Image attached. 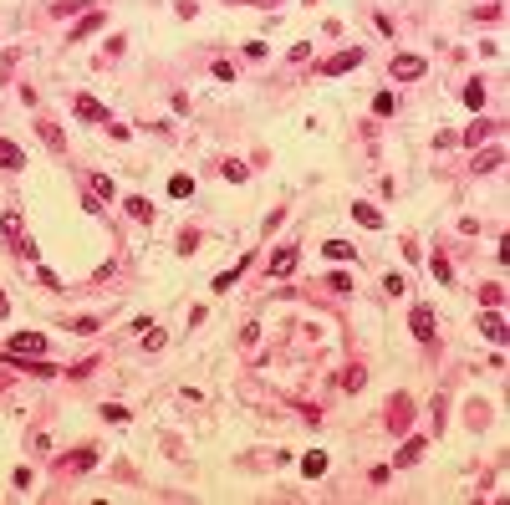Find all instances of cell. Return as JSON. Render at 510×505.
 Here are the masks:
<instances>
[{
  "label": "cell",
  "mask_w": 510,
  "mask_h": 505,
  "mask_svg": "<svg viewBox=\"0 0 510 505\" xmlns=\"http://www.w3.org/2000/svg\"><path fill=\"white\" fill-rule=\"evenodd\" d=\"M0 230H6V240H10V246H21V240H26V220H21V209H6V215H0Z\"/></svg>",
  "instance_id": "5b68a950"
},
{
  "label": "cell",
  "mask_w": 510,
  "mask_h": 505,
  "mask_svg": "<svg viewBox=\"0 0 510 505\" xmlns=\"http://www.w3.org/2000/svg\"><path fill=\"white\" fill-rule=\"evenodd\" d=\"M485 138H490V123H485V118H480V123H470V128H465V143H470V149H480V143H485Z\"/></svg>",
  "instance_id": "e0dca14e"
},
{
  "label": "cell",
  "mask_w": 510,
  "mask_h": 505,
  "mask_svg": "<svg viewBox=\"0 0 510 505\" xmlns=\"http://www.w3.org/2000/svg\"><path fill=\"white\" fill-rule=\"evenodd\" d=\"M352 215H357V225H368V230H383V209H373V204L357 199V204H352Z\"/></svg>",
  "instance_id": "30bf717a"
},
{
  "label": "cell",
  "mask_w": 510,
  "mask_h": 505,
  "mask_svg": "<svg viewBox=\"0 0 510 505\" xmlns=\"http://www.w3.org/2000/svg\"><path fill=\"white\" fill-rule=\"evenodd\" d=\"M36 276H41V286H46V291H61V276H57V271H46V266H41Z\"/></svg>",
  "instance_id": "f1b7e54d"
},
{
  "label": "cell",
  "mask_w": 510,
  "mask_h": 505,
  "mask_svg": "<svg viewBox=\"0 0 510 505\" xmlns=\"http://www.w3.org/2000/svg\"><path fill=\"white\" fill-rule=\"evenodd\" d=\"M10 312V301H6V291H0V317H6Z\"/></svg>",
  "instance_id": "1f68e13d"
},
{
  "label": "cell",
  "mask_w": 510,
  "mask_h": 505,
  "mask_svg": "<svg viewBox=\"0 0 510 505\" xmlns=\"http://www.w3.org/2000/svg\"><path fill=\"white\" fill-rule=\"evenodd\" d=\"M92 31H103V10H87V15H82V21L72 26V41H87Z\"/></svg>",
  "instance_id": "9c48e42d"
},
{
  "label": "cell",
  "mask_w": 510,
  "mask_h": 505,
  "mask_svg": "<svg viewBox=\"0 0 510 505\" xmlns=\"http://www.w3.org/2000/svg\"><path fill=\"white\" fill-rule=\"evenodd\" d=\"M480 296H485L490 306H500V301H505V286H485V291H480Z\"/></svg>",
  "instance_id": "f546056e"
},
{
  "label": "cell",
  "mask_w": 510,
  "mask_h": 505,
  "mask_svg": "<svg viewBox=\"0 0 510 505\" xmlns=\"http://www.w3.org/2000/svg\"><path fill=\"white\" fill-rule=\"evenodd\" d=\"M194 246H200V235H194V230L179 235V255H194Z\"/></svg>",
  "instance_id": "4316f807"
},
{
  "label": "cell",
  "mask_w": 510,
  "mask_h": 505,
  "mask_svg": "<svg viewBox=\"0 0 510 505\" xmlns=\"http://www.w3.org/2000/svg\"><path fill=\"white\" fill-rule=\"evenodd\" d=\"M128 215H133L138 225H153V204H148L143 194H133V199H128Z\"/></svg>",
  "instance_id": "7c38bea8"
},
{
  "label": "cell",
  "mask_w": 510,
  "mask_h": 505,
  "mask_svg": "<svg viewBox=\"0 0 510 505\" xmlns=\"http://www.w3.org/2000/svg\"><path fill=\"white\" fill-rule=\"evenodd\" d=\"M363 383H368V372H363V368H352L347 378H342V388H347V393H357V388H363Z\"/></svg>",
  "instance_id": "cb8c5ba5"
},
{
  "label": "cell",
  "mask_w": 510,
  "mask_h": 505,
  "mask_svg": "<svg viewBox=\"0 0 510 505\" xmlns=\"http://www.w3.org/2000/svg\"><path fill=\"white\" fill-rule=\"evenodd\" d=\"M465 107H474V112L485 107V82H470V87H465Z\"/></svg>",
  "instance_id": "44dd1931"
},
{
  "label": "cell",
  "mask_w": 510,
  "mask_h": 505,
  "mask_svg": "<svg viewBox=\"0 0 510 505\" xmlns=\"http://www.w3.org/2000/svg\"><path fill=\"white\" fill-rule=\"evenodd\" d=\"M260 6H276V0H260Z\"/></svg>",
  "instance_id": "d6a6232c"
},
{
  "label": "cell",
  "mask_w": 510,
  "mask_h": 505,
  "mask_svg": "<svg viewBox=\"0 0 510 505\" xmlns=\"http://www.w3.org/2000/svg\"><path fill=\"white\" fill-rule=\"evenodd\" d=\"M143 347H148V352H158V347H163V332L153 327V322H148V327H143Z\"/></svg>",
  "instance_id": "603a6c76"
},
{
  "label": "cell",
  "mask_w": 510,
  "mask_h": 505,
  "mask_svg": "<svg viewBox=\"0 0 510 505\" xmlns=\"http://www.w3.org/2000/svg\"><path fill=\"white\" fill-rule=\"evenodd\" d=\"M419 454H423V439H408L398 449V465H419Z\"/></svg>",
  "instance_id": "ffe728a7"
},
{
  "label": "cell",
  "mask_w": 510,
  "mask_h": 505,
  "mask_svg": "<svg viewBox=\"0 0 510 505\" xmlns=\"http://www.w3.org/2000/svg\"><path fill=\"white\" fill-rule=\"evenodd\" d=\"M429 271H434V281H439V286H449V281H454V266H449L444 255H434V260H429Z\"/></svg>",
  "instance_id": "2e32d148"
},
{
  "label": "cell",
  "mask_w": 510,
  "mask_h": 505,
  "mask_svg": "<svg viewBox=\"0 0 510 505\" xmlns=\"http://www.w3.org/2000/svg\"><path fill=\"white\" fill-rule=\"evenodd\" d=\"M0 169H26V153H21V143H10V138H0Z\"/></svg>",
  "instance_id": "ba28073f"
},
{
  "label": "cell",
  "mask_w": 510,
  "mask_h": 505,
  "mask_svg": "<svg viewBox=\"0 0 510 505\" xmlns=\"http://www.w3.org/2000/svg\"><path fill=\"white\" fill-rule=\"evenodd\" d=\"M266 271H271V281H276V276H291V271H296V246H281V250H271Z\"/></svg>",
  "instance_id": "277c9868"
},
{
  "label": "cell",
  "mask_w": 510,
  "mask_h": 505,
  "mask_svg": "<svg viewBox=\"0 0 510 505\" xmlns=\"http://www.w3.org/2000/svg\"><path fill=\"white\" fill-rule=\"evenodd\" d=\"M408 327H414V337H419V342H434V312H429V306H414Z\"/></svg>",
  "instance_id": "8992f818"
},
{
  "label": "cell",
  "mask_w": 510,
  "mask_h": 505,
  "mask_svg": "<svg viewBox=\"0 0 510 505\" xmlns=\"http://www.w3.org/2000/svg\"><path fill=\"white\" fill-rule=\"evenodd\" d=\"M240 271H245V260H235V271H220V276H215V291H235Z\"/></svg>",
  "instance_id": "ac0fdd59"
},
{
  "label": "cell",
  "mask_w": 510,
  "mask_h": 505,
  "mask_svg": "<svg viewBox=\"0 0 510 505\" xmlns=\"http://www.w3.org/2000/svg\"><path fill=\"white\" fill-rule=\"evenodd\" d=\"M97 327H103L97 317H77V322H72V332H82V337H87V332H97Z\"/></svg>",
  "instance_id": "484cf974"
},
{
  "label": "cell",
  "mask_w": 510,
  "mask_h": 505,
  "mask_svg": "<svg viewBox=\"0 0 510 505\" xmlns=\"http://www.w3.org/2000/svg\"><path fill=\"white\" fill-rule=\"evenodd\" d=\"M6 357L10 363H31V357H46V337L41 332H15L6 342Z\"/></svg>",
  "instance_id": "6da1fadb"
},
{
  "label": "cell",
  "mask_w": 510,
  "mask_h": 505,
  "mask_svg": "<svg viewBox=\"0 0 510 505\" xmlns=\"http://www.w3.org/2000/svg\"><path fill=\"white\" fill-rule=\"evenodd\" d=\"M480 332H485L490 342H505V317H500V312H485V317H480Z\"/></svg>",
  "instance_id": "8fae6325"
},
{
  "label": "cell",
  "mask_w": 510,
  "mask_h": 505,
  "mask_svg": "<svg viewBox=\"0 0 510 505\" xmlns=\"http://www.w3.org/2000/svg\"><path fill=\"white\" fill-rule=\"evenodd\" d=\"M87 184H92V194H97V199H112V179H107V174H92Z\"/></svg>",
  "instance_id": "7402d4cb"
},
{
  "label": "cell",
  "mask_w": 510,
  "mask_h": 505,
  "mask_svg": "<svg viewBox=\"0 0 510 505\" xmlns=\"http://www.w3.org/2000/svg\"><path fill=\"white\" fill-rule=\"evenodd\" d=\"M301 475H306V480L327 475V454H322V449H317V454H306V460H301Z\"/></svg>",
  "instance_id": "5bb4252c"
},
{
  "label": "cell",
  "mask_w": 510,
  "mask_h": 505,
  "mask_svg": "<svg viewBox=\"0 0 510 505\" xmlns=\"http://www.w3.org/2000/svg\"><path fill=\"white\" fill-rule=\"evenodd\" d=\"M357 61H363V52H352V46H347V52H337V56L322 67V77H342V72H352Z\"/></svg>",
  "instance_id": "52a82bcc"
},
{
  "label": "cell",
  "mask_w": 510,
  "mask_h": 505,
  "mask_svg": "<svg viewBox=\"0 0 510 505\" xmlns=\"http://www.w3.org/2000/svg\"><path fill=\"white\" fill-rule=\"evenodd\" d=\"M327 286H332V291H352V281H347V271H332V276H327Z\"/></svg>",
  "instance_id": "83f0119b"
},
{
  "label": "cell",
  "mask_w": 510,
  "mask_h": 505,
  "mask_svg": "<svg viewBox=\"0 0 510 505\" xmlns=\"http://www.w3.org/2000/svg\"><path fill=\"white\" fill-rule=\"evenodd\" d=\"M322 250L332 255V260H342V266H347V260H357V246H347V240H327Z\"/></svg>",
  "instance_id": "4fadbf2b"
},
{
  "label": "cell",
  "mask_w": 510,
  "mask_h": 505,
  "mask_svg": "<svg viewBox=\"0 0 510 505\" xmlns=\"http://www.w3.org/2000/svg\"><path fill=\"white\" fill-rule=\"evenodd\" d=\"M41 138H46V149H57V153L67 149V138H61V128H57V123H41Z\"/></svg>",
  "instance_id": "d6986e66"
},
{
  "label": "cell",
  "mask_w": 510,
  "mask_h": 505,
  "mask_svg": "<svg viewBox=\"0 0 510 505\" xmlns=\"http://www.w3.org/2000/svg\"><path fill=\"white\" fill-rule=\"evenodd\" d=\"M169 194H174V199H189V194H194V179L189 174H174L169 179Z\"/></svg>",
  "instance_id": "9a60e30c"
},
{
  "label": "cell",
  "mask_w": 510,
  "mask_h": 505,
  "mask_svg": "<svg viewBox=\"0 0 510 505\" xmlns=\"http://www.w3.org/2000/svg\"><path fill=\"white\" fill-rule=\"evenodd\" d=\"M373 112H377V118H388V112H393V92H377L373 97Z\"/></svg>",
  "instance_id": "d4e9b609"
},
{
  "label": "cell",
  "mask_w": 510,
  "mask_h": 505,
  "mask_svg": "<svg viewBox=\"0 0 510 505\" xmlns=\"http://www.w3.org/2000/svg\"><path fill=\"white\" fill-rule=\"evenodd\" d=\"M388 72H393V82H419V77L429 72V61H423V56H414V52H398Z\"/></svg>",
  "instance_id": "7a4b0ae2"
},
{
  "label": "cell",
  "mask_w": 510,
  "mask_h": 505,
  "mask_svg": "<svg viewBox=\"0 0 510 505\" xmlns=\"http://www.w3.org/2000/svg\"><path fill=\"white\" fill-rule=\"evenodd\" d=\"M72 112H77V118H87V123H112V112L97 103V97H87V92L72 97Z\"/></svg>",
  "instance_id": "3957f363"
},
{
  "label": "cell",
  "mask_w": 510,
  "mask_h": 505,
  "mask_svg": "<svg viewBox=\"0 0 510 505\" xmlns=\"http://www.w3.org/2000/svg\"><path fill=\"white\" fill-rule=\"evenodd\" d=\"M103 419H107V423H123V419H128V409H118V403H107V409H103Z\"/></svg>",
  "instance_id": "4dcf8cb0"
}]
</instances>
